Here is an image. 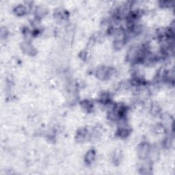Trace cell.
I'll return each mask as SVG.
<instances>
[{"label": "cell", "instance_id": "2", "mask_svg": "<svg viewBox=\"0 0 175 175\" xmlns=\"http://www.w3.org/2000/svg\"><path fill=\"white\" fill-rule=\"evenodd\" d=\"M21 48H22L23 51L27 54H29V55L34 54L35 49L34 48L33 46L30 44L28 41L24 42L22 44V46H21Z\"/></svg>", "mask_w": 175, "mask_h": 175}, {"label": "cell", "instance_id": "3", "mask_svg": "<svg viewBox=\"0 0 175 175\" xmlns=\"http://www.w3.org/2000/svg\"><path fill=\"white\" fill-rule=\"evenodd\" d=\"M95 157H96V153H95L94 150L91 149L89 150L87 152L85 156V161L87 164L90 165L93 163Z\"/></svg>", "mask_w": 175, "mask_h": 175}, {"label": "cell", "instance_id": "1", "mask_svg": "<svg viewBox=\"0 0 175 175\" xmlns=\"http://www.w3.org/2000/svg\"><path fill=\"white\" fill-rule=\"evenodd\" d=\"M150 150V146L148 143L142 142L138 146L137 148V154L139 157L144 159L148 157Z\"/></svg>", "mask_w": 175, "mask_h": 175}, {"label": "cell", "instance_id": "7", "mask_svg": "<svg viewBox=\"0 0 175 175\" xmlns=\"http://www.w3.org/2000/svg\"><path fill=\"white\" fill-rule=\"evenodd\" d=\"M46 13H47V10H46L44 8L42 7H38L35 10V14L38 18H41L44 17L46 14Z\"/></svg>", "mask_w": 175, "mask_h": 175}, {"label": "cell", "instance_id": "4", "mask_svg": "<svg viewBox=\"0 0 175 175\" xmlns=\"http://www.w3.org/2000/svg\"><path fill=\"white\" fill-rule=\"evenodd\" d=\"M81 106L82 108L84 109V110L86 111L87 112H91L93 109V103L89 100H84L81 102Z\"/></svg>", "mask_w": 175, "mask_h": 175}, {"label": "cell", "instance_id": "5", "mask_svg": "<svg viewBox=\"0 0 175 175\" xmlns=\"http://www.w3.org/2000/svg\"><path fill=\"white\" fill-rule=\"evenodd\" d=\"M26 11L27 9L23 5H18L14 9V13L17 16H23L24 14H26Z\"/></svg>", "mask_w": 175, "mask_h": 175}, {"label": "cell", "instance_id": "6", "mask_svg": "<svg viewBox=\"0 0 175 175\" xmlns=\"http://www.w3.org/2000/svg\"><path fill=\"white\" fill-rule=\"evenodd\" d=\"M160 107L157 105V104H152L151 105H150V113H152L153 116H157L159 114V113H160Z\"/></svg>", "mask_w": 175, "mask_h": 175}]
</instances>
